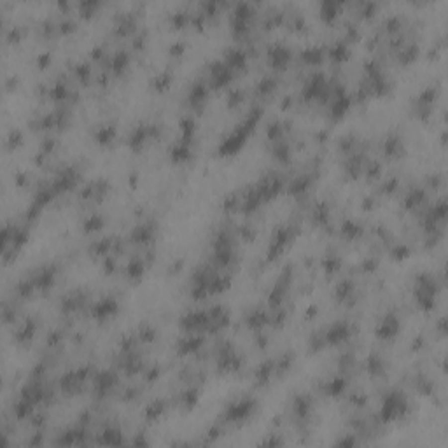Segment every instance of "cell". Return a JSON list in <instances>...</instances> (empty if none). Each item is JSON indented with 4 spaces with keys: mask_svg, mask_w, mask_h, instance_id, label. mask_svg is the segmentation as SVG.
Wrapping results in <instances>:
<instances>
[{
    "mask_svg": "<svg viewBox=\"0 0 448 448\" xmlns=\"http://www.w3.org/2000/svg\"><path fill=\"white\" fill-rule=\"evenodd\" d=\"M396 331H397V319L394 315H387L380 322V328L376 329V335H380V338H390L392 335H396Z\"/></svg>",
    "mask_w": 448,
    "mask_h": 448,
    "instance_id": "6da1fadb",
    "label": "cell"
},
{
    "mask_svg": "<svg viewBox=\"0 0 448 448\" xmlns=\"http://www.w3.org/2000/svg\"><path fill=\"white\" fill-rule=\"evenodd\" d=\"M112 137H114V130H112V128H102V130L96 133V140H98L100 144L109 142Z\"/></svg>",
    "mask_w": 448,
    "mask_h": 448,
    "instance_id": "8992f818",
    "label": "cell"
},
{
    "mask_svg": "<svg viewBox=\"0 0 448 448\" xmlns=\"http://www.w3.org/2000/svg\"><path fill=\"white\" fill-rule=\"evenodd\" d=\"M251 406H252L251 401H240L238 405H235L233 408H231V419L238 420V419H242V417H247L249 412H251Z\"/></svg>",
    "mask_w": 448,
    "mask_h": 448,
    "instance_id": "277c9868",
    "label": "cell"
},
{
    "mask_svg": "<svg viewBox=\"0 0 448 448\" xmlns=\"http://www.w3.org/2000/svg\"><path fill=\"white\" fill-rule=\"evenodd\" d=\"M226 62L228 65L231 67V69H242V67H245V62H247V56H245V53L242 51V49H230V51H226Z\"/></svg>",
    "mask_w": 448,
    "mask_h": 448,
    "instance_id": "7a4b0ae2",
    "label": "cell"
},
{
    "mask_svg": "<svg viewBox=\"0 0 448 448\" xmlns=\"http://www.w3.org/2000/svg\"><path fill=\"white\" fill-rule=\"evenodd\" d=\"M270 60L275 67H284L289 62V51L285 46H275L270 51Z\"/></svg>",
    "mask_w": 448,
    "mask_h": 448,
    "instance_id": "3957f363",
    "label": "cell"
},
{
    "mask_svg": "<svg viewBox=\"0 0 448 448\" xmlns=\"http://www.w3.org/2000/svg\"><path fill=\"white\" fill-rule=\"evenodd\" d=\"M142 266H144V263L139 261V259L131 261L130 263V268H128V273H130L131 277H140V275H142V270H144Z\"/></svg>",
    "mask_w": 448,
    "mask_h": 448,
    "instance_id": "5b68a950",
    "label": "cell"
}]
</instances>
